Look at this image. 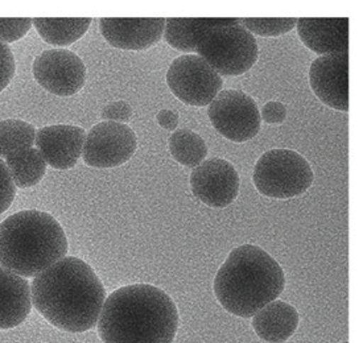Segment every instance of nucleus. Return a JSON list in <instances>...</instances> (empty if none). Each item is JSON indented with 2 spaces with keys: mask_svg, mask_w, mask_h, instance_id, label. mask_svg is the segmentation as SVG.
<instances>
[{
  "mask_svg": "<svg viewBox=\"0 0 363 343\" xmlns=\"http://www.w3.org/2000/svg\"><path fill=\"white\" fill-rule=\"evenodd\" d=\"M32 304L49 324L67 333H85L96 326L106 289L84 260L65 257L35 277Z\"/></svg>",
  "mask_w": 363,
  "mask_h": 343,
  "instance_id": "1",
  "label": "nucleus"
},
{
  "mask_svg": "<svg viewBox=\"0 0 363 343\" xmlns=\"http://www.w3.org/2000/svg\"><path fill=\"white\" fill-rule=\"evenodd\" d=\"M180 315L172 297L151 284L118 288L96 322L104 343H173Z\"/></svg>",
  "mask_w": 363,
  "mask_h": 343,
  "instance_id": "2",
  "label": "nucleus"
},
{
  "mask_svg": "<svg viewBox=\"0 0 363 343\" xmlns=\"http://www.w3.org/2000/svg\"><path fill=\"white\" fill-rule=\"evenodd\" d=\"M286 288L283 268L263 248L242 244L234 248L214 277L217 301L230 315L251 318L277 300Z\"/></svg>",
  "mask_w": 363,
  "mask_h": 343,
  "instance_id": "3",
  "label": "nucleus"
},
{
  "mask_svg": "<svg viewBox=\"0 0 363 343\" xmlns=\"http://www.w3.org/2000/svg\"><path fill=\"white\" fill-rule=\"evenodd\" d=\"M67 234L53 215L23 210L0 223V266L24 277H36L67 255Z\"/></svg>",
  "mask_w": 363,
  "mask_h": 343,
  "instance_id": "4",
  "label": "nucleus"
},
{
  "mask_svg": "<svg viewBox=\"0 0 363 343\" xmlns=\"http://www.w3.org/2000/svg\"><path fill=\"white\" fill-rule=\"evenodd\" d=\"M252 181L262 196L289 200L309 191L315 174L311 164L300 153L277 148L259 157L254 167Z\"/></svg>",
  "mask_w": 363,
  "mask_h": 343,
  "instance_id": "5",
  "label": "nucleus"
},
{
  "mask_svg": "<svg viewBox=\"0 0 363 343\" xmlns=\"http://www.w3.org/2000/svg\"><path fill=\"white\" fill-rule=\"evenodd\" d=\"M196 52L220 77L242 76L259 58L257 38L240 24L208 30L197 43Z\"/></svg>",
  "mask_w": 363,
  "mask_h": 343,
  "instance_id": "6",
  "label": "nucleus"
},
{
  "mask_svg": "<svg viewBox=\"0 0 363 343\" xmlns=\"http://www.w3.org/2000/svg\"><path fill=\"white\" fill-rule=\"evenodd\" d=\"M167 85L182 103L205 107L220 94L223 79L203 58L184 55L173 60L167 72Z\"/></svg>",
  "mask_w": 363,
  "mask_h": 343,
  "instance_id": "7",
  "label": "nucleus"
},
{
  "mask_svg": "<svg viewBox=\"0 0 363 343\" xmlns=\"http://www.w3.org/2000/svg\"><path fill=\"white\" fill-rule=\"evenodd\" d=\"M208 115L217 133L234 143L249 142L260 131L257 102L239 90H222L209 105Z\"/></svg>",
  "mask_w": 363,
  "mask_h": 343,
  "instance_id": "8",
  "label": "nucleus"
},
{
  "mask_svg": "<svg viewBox=\"0 0 363 343\" xmlns=\"http://www.w3.org/2000/svg\"><path fill=\"white\" fill-rule=\"evenodd\" d=\"M138 137L131 127L116 122H101L86 134L82 157L91 168L121 167L133 159Z\"/></svg>",
  "mask_w": 363,
  "mask_h": 343,
  "instance_id": "9",
  "label": "nucleus"
},
{
  "mask_svg": "<svg viewBox=\"0 0 363 343\" xmlns=\"http://www.w3.org/2000/svg\"><path fill=\"white\" fill-rule=\"evenodd\" d=\"M38 85L57 96H76L86 82V67L78 55L67 49H49L32 65Z\"/></svg>",
  "mask_w": 363,
  "mask_h": 343,
  "instance_id": "10",
  "label": "nucleus"
},
{
  "mask_svg": "<svg viewBox=\"0 0 363 343\" xmlns=\"http://www.w3.org/2000/svg\"><path fill=\"white\" fill-rule=\"evenodd\" d=\"M239 174L231 162L213 157L191 173L193 196L213 209H223L238 198Z\"/></svg>",
  "mask_w": 363,
  "mask_h": 343,
  "instance_id": "11",
  "label": "nucleus"
},
{
  "mask_svg": "<svg viewBox=\"0 0 363 343\" xmlns=\"http://www.w3.org/2000/svg\"><path fill=\"white\" fill-rule=\"evenodd\" d=\"M309 85L324 105L349 111V53L315 58L309 67Z\"/></svg>",
  "mask_w": 363,
  "mask_h": 343,
  "instance_id": "12",
  "label": "nucleus"
},
{
  "mask_svg": "<svg viewBox=\"0 0 363 343\" xmlns=\"http://www.w3.org/2000/svg\"><path fill=\"white\" fill-rule=\"evenodd\" d=\"M86 133L82 127L55 124L36 133V150L47 165L57 171L74 168L84 152Z\"/></svg>",
  "mask_w": 363,
  "mask_h": 343,
  "instance_id": "13",
  "label": "nucleus"
},
{
  "mask_svg": "<svg viewBox=\"0 0 363 343\" xmlns=\"http://www.w3.org/2000/svg\"><path fill=\"white\" fill-rule=\"evenodd\" d=\"M163 18H102L99 29L106 41L114 48L145 50L163 38Z\"/></svg>",
  "mask_w": 363,
  "mask_h": 343,
  "instance_id": "14",
  "label": "nucleus"
},
{
  "mask_svg": "<svg viewBox=\"0 0 363 343\" xmlns=\"http://www.w3.org/2000/svg\"><path fill=\"white\" fill-rule=\"evenodd\" d=\"M349 18H301L297 19L298 38L315 55L349 53Z\"/></svg>",
  "mask_w": 363,
  "mask_h": 343,
  "instance_id": "15",
  "label": "nucleus"
},
{
  "mask_svg": "<svg viewBox=\"0 0 363 343\" xmlns=\"http://www.w3.org/2000/svg\"><path fill=\"white\" fill-rule=\"evenodd\" d=\"M30 309L32 293L28 281L0 266V330L23 324Z\"/></svg>",
  "mask_w": 363,
  "mask_h": 343,
  "instance_id": "16",
  "label": "nucleus"
},
{
  "mask_svg": "<svg viewBox=\"0 0 363 343\" xmlns=\"http://www.w3.org/2000/svg\"><path fill=\"white\" fill-rule=\"evenodd\" d=\"M251 326L262 341L286 343L296 333L300 315L295 306L275 300L252 315Z\"/></svg>",
  "mask_w": 363,
  "mask_h": 343,
  "instance_id": "17",
  "label": "nucleus"
},
{
  "mask_svg": "<svg viewBox=\"0 0 363 343\" xmlns=\"http://www.w3.org/2000/svg\"><path fill=\"white\" fill-rule=\"evenodd\" d=\"M240 24L233 18H202V19H165L163 38L172 48L193 55L200 38L211 29Z\"/></svg>",
  "mask_w": 363,
  "mask_h": 343,
  "instance_id": "18",
  "label": "nucleus"
},
{
  "mask_svg": "<svg viewBox=\"0 0 363 343\" xmlns=\"http://www.w3.org/2000/svg\"><path fill=\"white\" fill-rule=\"evenodd\" d=\"M93 19H49L38 18L32 20V24L38 30L40 38L45 43L56 47H69L74 44L86 33Z\"/></svg>",
  "mask_w": 363,
  "mask_h": 343,
  "instance_id": "19",
  "label": "nucleus"
},
{
  "mask_svg": "<svg viewBox=\"0 0 363 343\" xmlns=\"http://www.w3.org/2000/svg\"><path fill=\"white\" fill-rule=\"evenodd\" d=\"M15 186L27 189L38 185L47 172V162L36 148H24L11 153L6 159Z\"/></svg>",
  "mask_w": 363,
  "mask_h": 343,
  "instance_id": "20",
  "label": "nucleus"
},
{
  "mask_svg": "<svg viewBox=\"0 0 363 343\" xmlns=\"http://www.w3.org/2000/svg\"><path fill=\"white\" fill-rule=\"evenodd\" d=\"M169 152L173 159L184 167L196 168L205 162L208 145L200 135L188 128L174 131L169 137Z\"/></svg>",
  "mask_w": 363,
  "mask_h": 343,
  "instance_id": "21",
  "label": "nucleus"
},
{
  "mask_svg": "<svg viewBox=\"0 0 363 343\" xmlns=\"http://www.w3.org/2000/svg\"><path fill=\"white\" fill-rule=\"evenodd\" d=\"M36 128L20 119H6L0 122V159H7L11 153L32 148L36 140Z\"/></svg>",
  "mask_w": 363,
  "mask_h": 343,
  "instance_id": "22",
  "label": "nucleus"
},
{
  "mask_svg": "<svg viewBox=\"0 0 363 343\" xmlns=\"http://www.w3.org/2000/svg\"><path fill=\"white\" fill-rule=\"evenodd\" d=\"M243 27L251 35H259L264 38H277L286 35L296 27L297 20L294 18H252L240 19Z\"/></svg>",
  "mask_w": 363,
  "mask_h": 343,
  "instance_id": "23",
  "label": "nucleus"
},
{
  "mask_svg": "<svg viewBox=\"0 0 363 343\" xmlns=\"http://www.w3.org/2000/svg\"><path fill=\"white\" fill-rule=\"evenodd\" d=\"M32 27V19H1L0 18V41L4 44L15 43L24 38Z\"/></svg>",
  "mask_w": 363,
  "mask_h": 343,
  "instance_id": "24",
  "label": "nucleus"
},
{
  "mask_svg": "<svg viewBox=\"0 0 363 343\" xmlns=\"http://www.w3.org/2000/svg\"><path fill=\"white\" fill-rule=\"evenodd\" d=\"M16 197V186L12 181L6 162L0 159V214L10 209Z\"/></svg>",
  "mask_w": 363,
  "mask_h": 343,
  "instance_id": "25",
  "label": "nucleus"
},
{
  "mask_svg": "<svg viewBox=\"0 0 363 343\" xmlns=\"http://www.w3.org/2000/svg\"><path fill=\"white\" fill-rule=\"evenodd\" d=\"M16 73V62L10 47L0 41V93L10 85Z\"/></svg>",
  "mask_w": 363,
  "mask_h": 343,
  "instance_id": "26",
  "label": "nucleus"
},
{
  "mask_svg": "<svg viewBox=\"0 0 363 343\" xmlns=\"http://www.w3.org/2000/svg\"><path fill=\"white\" fill-rule=\"evenodd\" d=\"M133 115H134L133 107L125 101L111 102L102 110V119L106 122L125 124L133 118Z\"/></svg>",
  "mask_w": 363,
  "mask_h": 343,
  "instance_id": "27",
  "label": "nucleus"
},
{
  "mask_svg": "<svg viewBox=\"0 0 363 343\" xmlns=\"http://www.w3.org/2000/svg\"><path fill=\"white\" fill-rule=\"evenodd\" d=\"M287 118L286 105L279 101H269L260 111V119L267 124H281Z\"/></svg>",
  "mask_w": 363,
  "mask_h": 343,
  "instance_id": "28",
  "label": "nucleus"
},
{
  "mask_svg": "<svg viewBox=\"0 0 363 343\" xmlns=\"http://www.w3.org/2000/svg\"><path fill=\"white\" fill-rule=\"evenodd\" d=\"M179 119H180L179 114L172 110H162L159 111V114L156 115L157 123L167 131H174L179 124Z\"/></svg>",
  "mask_w": 363,
  "mask_h": 343,
  "instance_id": "29",
  "label": "nucleus"
},
{
  "mask_svg": "<svg viewBox=\"0 0 363 343\" xmlns=\"http://www.w3.org/2000/svg\"><path fill=\"white\" fill-rule=\"evenodd\" d=\"M342 343H349V342H342Z\"/></svg>",
  "mask_w": 363,
  "mask_h": 343,
  "instance_id": "30",
  "label": "nucleus"
}]
</instances>
